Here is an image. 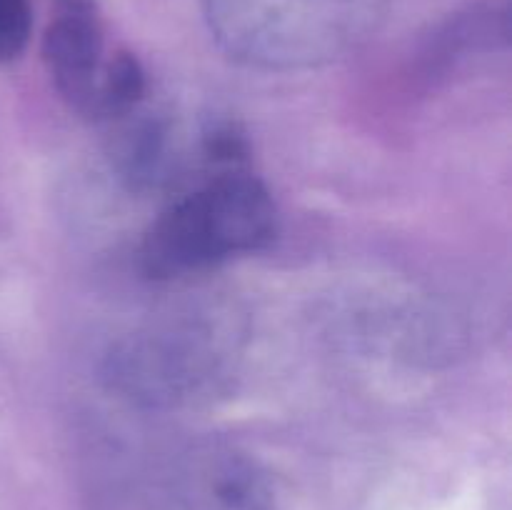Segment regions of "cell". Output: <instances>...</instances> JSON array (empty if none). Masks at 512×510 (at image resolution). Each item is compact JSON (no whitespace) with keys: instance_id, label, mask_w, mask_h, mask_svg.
<instances>
[{"instance_id":"obj_1","label":"cell","mask_w":512,"mask_h":510,"mask_svg":"<svg viewBox=\"0 0 512 510\" xmlns=\"http://www.w3.org/2000/svg\"><path fill=\"white\" fill-rule=\"evenodd\" d=\"M243 320L223 300L195 298L150 315L110 348V388L143 408H185L223 393L243 355Z\"/></svg>"},{"instance_id":"obj_2","label":"cell","mask_w":512,"mask_h":510,"mask_svg":"<svg viewBox=\"0 0 512 510\" xmlns=\"http://www.w3.org/2000/svg\"><path fill=\"white\" fill-rule=\"evenodd\" d=\"M275 233L270 190L245 168L215 170L155 218L140 260L153 280H180L258 253Z\"/></svg>"},{"instance_id":"obj_3","label":"cell","mask_w":512,"mask_h":510,"mask_svg":"<svg viewBox=\"0 0 512 510\" xmlns=\"http://www.w3.org/2000/svg\"><path fill=\"white\" fill-rule=\"evenodd\" d=\"M210 33L238 63L308 70L363 48L385 0H203Z\"/></svg>"},{"instance_id":"obj_4","label":"cell","mask_w":512,"mask_h":510,"mask_svg":"<svg viewBox=\"0 0 512 510\" xmlns=\"http://www.w3.org/2000/svg\"><path fill=\"white\" fill-rule=\"evenodd\" d=\"M150 510H273V488L248 453L200 443L175 453L158 470Z\"/></svg>"},{"instance_id":"obj_5","label":"cell","mask_w":512,"mask_h":510,"mask_svg":"<svg viewBox=\"0 0 512 510\" xmlns=\"http://www.w3.org/2000/svg\"><path fill=\"white\" fill-rule=\"evenodd\" d=\"M113 55L105 48L103 25L88 0L63 3L43 35V60L55 90L85 118H98Z\"/></svg>"},{"instance_id":"obj_6","label":"cell","mask_w":512,"mask_h":510,"mask_svg":"<svg viewBox=\"0 0 512 510\" xmlns=\"http://www.w3.org/2000/svg\"><path fill=\"white\" fill-rule=\"evenodd\" d=\"M115 123H120V130L113 155L120 175L133 188H155L160 180L168 178L170 160H173L170 155L173 133L168 123L153 115H143L140 108Z\"/></svg>"},{"instance_id":"obj_7","label":"cell","mask_w":512,"mask_h":510,"mask_svg":"<svg viewBox=\"0 0 512 510\" xmlns=\"http://www.w3.org/2000/svg\"><path fill=\"white\" fill-rule=\"evenodd\" d=\"M33 33L30 0H0V63H13L25 53Z\"/></svg>"},{"instance_id":"obj_8","label":"cell","mask_w":512,"mask_h":510,"mask_svg":"<svg viewBox=\"0 0 512 510\" xmlns=\"http://www.w3.org/2000/svg\"><path fill=\"white\" fill-rule=\"evenodd\" d=\"M63 3H78V0H63Z\"/></svg>"}]
</instances>
